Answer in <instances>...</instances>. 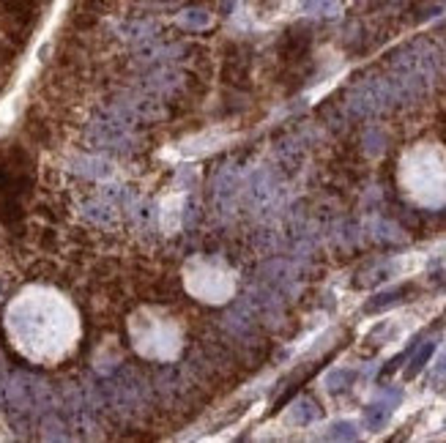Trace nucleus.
<instances>
[{
    "label": "nucleus",
    "instance_id": "1",
    "mask_svg": "<svg viewBox=\"0 0 446 443\" xmlns=\"http://www.w3.org/2000/svg\"><path fill=\"white\" fill-rule=\"evenodd\" d=\"M427 356H430V348H422V350H419V356L414 358V367L408 370V375H414V372H419V370H422V364L427 361Z\"/></svg>",
    "mask_w": 446,
    "mask_h": 443
}]
</instances>
